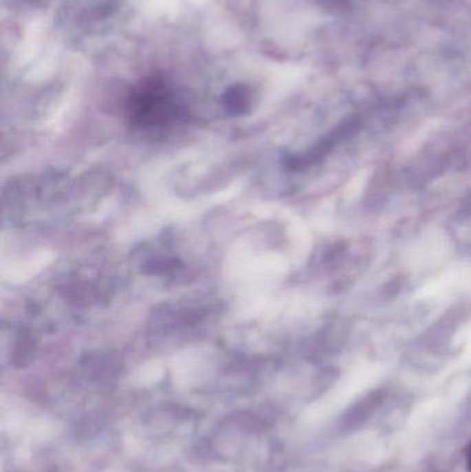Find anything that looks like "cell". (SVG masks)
<instances>
[{
    "instance_id": "cell-1",
    "label": "cell",
    "mask_w": 471,
    "mask_h": 472,
    "mask_svg": "<svg viewBox=\"0 0 471 472\" xmlns=\"http://www.w3.org/2000/svg\"><path fill=\"white\" fill-rule=\"evenodd\" d=\"M131 123L140 127H160L182 116L172 90L161 78H145L131 91L127 102Z\"/></svg>"
},
{
    "instance_id": "cell-2",
    "label": "cell",
    "mask_w": 471,
    "mask_h": 472,
    "mask_svg": "<svg viewBox=\"0 0 471 472\" xmlns=\"http://www.w3.org/2000/svg\"><path fill=\"white\" fill-rule=\"evenodd\" d=\"M250 95L245 86H234L226 94V105L231 112H243V109L249 105Z\"/></svg>"
},
{
    "instance_id": "cell-3",
    "label": "cell",
    "mask_w": 471,
    "mask_h": 472,
    "mask_svg": "<svg viewBox=\"0 0 471 472\" xmlns=\"http://www.w3.org/2000/svg\"><path fill=\"white\" fill-rule=\"evenodd\" d=\"M468 472H471V449L468 453Z\"/></svg>"
}]
</instances>
